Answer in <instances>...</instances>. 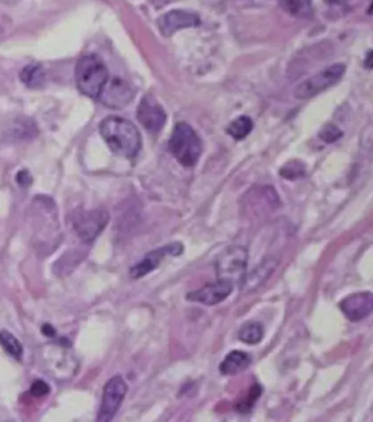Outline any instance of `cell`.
<instances>
[{"instance_id": "cell-23", "label": "cell", "mask_w": 373, "mask_h": 422, "mask_svg": "<svg viewBox=\"0 0 373 422\" xmlns=\"http://www.w3.org/2000/svg\"><path fill=\"white\" fill-rule=\"evenodd\" d=\"M305 167L302 163L298 161L289 162L288 165H285L280 171V175L287 180H298V178L305 176Z\"/></svg>"}, {"instance_id": "cell-8", "label": "cell", "mask_w": 373, "mask_h": 422, "mask_svg": "<svg viewBox=\"0 0 373 422\" xmlns=\"http://www.w3.org/2000/svg\"><path fill=\"white\" fill-rule=\"evenodd\" d=\"M183 251L184 245L181 242H173L171 245H165L155 251L149 252L143 256L141 261L131 268L129 274L133 279H140L153 272V270L157 269L163 258L167 256H180L183 253Z\"/></svg>"}, {"instance_id": "cell-6", "label": "cell", "mask_w": 373, "mask_h": 422, "mask_svg": "<svg viewBox=\"0 0 373 422\" xmlns=\"http://www.w3.org/2000/svg\"><path fill=\"white\" fill-rule=\"evenodd\" d=\"M345 71V65L342 63H335L333 66L327 67L300 83L295 89V96L299 100L311 99L339 83Z\"/></svg>"}, {"instance_id": "cell-19", "label": "cell", "mask_w": 373, "mask_h": 422, "mask_svg": "<svg viewBox=\"0 0 373 422\" xmlns=\"http://www.w3.org/2000/svg\"><path fill=\"white\" fill-rule=\"evenodd\" d=\"M85 256L86 254L83 252L75 251V249L65 254L55 264V274H59V276H65V274H69L80 262L83 261Z\"/></svg>"}, {"instance_id": "cell-15", "label": "cell", "mask_w": 373, "mask_h": 422, "mask_svg": "<svg viewBox=\"0 0 373 422\" xmlns=\"http://www.w3.org/2000/svg\"><path fill=\"white\" fill-rule=\"evenodd\" d=\"M278 265L276 259H272L268 258L266 261H264L261 265L258 266L257 268L252 272L250 276H245V282H243V288L249 289V290H253L256 287L261 286L264 282H266L267 278H270V274L274 272L276 266Z\"/></svg>"}, {"instance_id": "cell-4", "label": "cell", "mask_w": 373, "mask_h": 422, "mask_svg": "<svg viewBox=\"0 0 373 422\" xmlns=\"http://www.w3.org/2000/svg\"><path fill=\"white\" fill-rule=\"evenodd\" d=\"M249 253L243 247H231L225 249L216 261L218 279L231 282L233 286L242 287L247 276Z\"/></svg>"}, {"instance_id": "cell-22", "label": "cell", "mask_w": 373, "mask_h": 422, "mask_svg": "<svg viewBox=\"0 0 373 422\" xmlns=\"http://www.w3.org/2000/svg\"><path fill=\"white\" fill-rule=\"evenodd\" d=\"M262 393H263V388H262L261 384H258V383L254 384L253 386L249 389V393H247V396L237 403V411L241 413H250V411L253 409L256 401L261 398Z\"/></svg>"}, {"instance_id": "cell-12", "label": "cell", "mask_w": 373, "mask_h": 422, "mask_svg": "<svg viewBox=\"0 0 373 422\" xmlns=\"http://www.w3.org/2000/svg\"><path fill=\"white\" fill-rule=\"evenodd\" d=\"M133 96L134 93L131 86L125 80L116 78L106 83L99 100L108 108H123L132 101Z\"/></svg>"}, {"instance_id": "cell-26", "label": "cell", "mask_w": 373, "mask_h": 422, "mask_svg": "<svg viewBox=\"0 0 373 422\" xmlns=\"http://www.w3.org/2000/svg\"><path fill=\"white\" fill-rule=\"evenodd\" d=\"M17 182L20 186H22V187H29V186L31 185V183H32V177H31L29 172L21 171L20 173H18Z\"/></svg>"}, {"instance_id": "cell-17", "label": "cell", "mask_w": 373, "mask_h": 422, "mask_svg": "<svg viewBox=\"0 0 373 422\" xmlns=\"http://www.w3.org/2000/svg\"><path fill=\"white\" fill-rule=\"evenodd\" d=\"M280 6L291 16L310 19L313 16L312 0H280Z\"/></svg>"}, {"instance_id": "cell-16", "label": "cell", "mask_w": 373, "mask_h": 422, "mask_svg": "<svg viewBox=\"0 0 373 422\" xmlns=\"http://www.w3.org/2000/svg\"><path fill=\"white\" fill-rule=\"evenodd\" d=\"M265 335L263 324L260 321H247L242 325L237 333L240 341L247 345H257L263 340Z\"/></svg>"}, {"instance_id": "cell-25", "label": "cell", "mask_w": 373, "mask_h": 422, "mask_svg": "<svg viewBox=\"0 0 373 422\" xmlns=\"http://www.w3.org/2000/svg\"><path fill=\"white\" fill-rule=\"evenodd\" d=\"M31 394L34 397H42L51 393V386L45 381L38 380L34 382L30 389Z\"/></svg>"}, {"instance_id": "cell-10", "label": "cell", "mask_w": 373, "mask_h": 422, "mask_svg": "<svg viewBox=\"0 0 373 422\" xmlns=\"http://www.w3.org/2000/svg\"><path fill=\"white\" fill-rule=\"evenodd\" d=\"M340 311L352 323L362 321L370 316L373 310V294L371 292H358L346 297L340 301Z\"/></svg>"}, {"instance_id": "cell-1", "label": "cell", "mask_w": 373, "mask_h": 422, "mask_svg": "<svg viewBox=\"0 0 373 422\" xmlns=\"http://www.w3.org/2000/svg\"><path fill=\"white\" fill-rule=\"evenodd\" d=\"M100 133L111 150L121 157L133 159L141 148L138 128L131 120L118 116L104 118L100 124Z\"/></svg>"}, {"instance_id": "cell-24", "label": "cell", "mask_w": 373, "mask_h": 422, "mask_svg": "<svg viewBox=\"0 0 373 422\" xmlns=\"http://www.w3.org/2000/svg\"><path fill=\"white\" fill-rule=\"evenodd\" d=\"M320 137L323 139L324 141H327V143H334L342 137V132L337 127L333 126V125H327L322 129Z\"/></svg>"}, {"instance_id": "cell-14", "label": "cell", "mask_w": 373, "mask_h": 422, "mask_svg": "<svg viewBox=\"0 0 373 422\" xmlns=\"http://www.w3.org/2000/svg\"><path fill=\"white\" fill-rule=\"evenodd\" d=\"M252 364V356L242 350H233L225 356L219 366L221 374L225 376H235L247 370Z\"/></svg>"}, {"instance_id": "cell-9", "label": "cell", "mask_w": 373, "mask_h": 422, "mask_svg": "<svg viewBox=\"0 0 373 422\" xmlns=\"http://www.w3.org/2000/svg\"><path fill=\"white\" fill-rule=\"evenodd\" d=\"M233 289L235 286L231 282L218 279L217 282L205 284L198 290L188 292L186 294V300L200 303L207 307H214L227 300L233 294Z\"/></svg>"}, {"instance_id": "cell-28", "label": "cell", "mask_w": 373, "mask_h": 422, "mask_svg": "<svg viewBox=\"0 0 373 422\" xmlns=\"http://www.w3.org/2000/svg\"><path fill=\"white\" fill-rule=\"evenodd\" d=\"M350 0H325V3L332 6H345L349 3Z\"/></svg>"}, {"instance_id": "cell-7", "label": "cell", "mask_w": 373, "mask_h": 422, "mask_svg": "<svg viewBox=\"0 0 373 422\" xmlns=\"http://www.w3.org/2000/svg\"><path fill=\"white\" fill-rule=\"evenodd\" d=\"M126 382L122 376H114L104 385L103 395H102L101 407L99 413L96 416V421L108 422L112 421L116 417L121 406L126 396Z\"/></svg>"}, {"instance_id": "cell-5", "label": "cell", "mask_w": 373, "mask_h": 422, "mask_svg": "<svg viewBox=\"0 0 373 422\" xmlns=\"http://www.w3.org/2000/svg\"><path fill=\"white\" fill-rule=\"evenodd\" d=\"M110 221V215L103 209L81 210L71 218V227L83 245H91L101 235Z\"/></svg>"}, {"instance_id": "cell-2", "label": "cell", "mask_w": 373, "mask_h": 422, "mask_svg": "<svg viewBox=\"0 0 373 422\" xmlns=\"http://www.w3.org/2000/svg\"><path fill=\"white\" fill-rule=\"evenodd\" d=\"M108 81V68L101 57L91 54L79 59L76 66V83L81 93L91 99H99Z\"/></svg>"}, {"instance_id": "cell-20", "label": "cell", "mask_w": 373, "mask_h": 422, "mask_svg": "<svg viewBox=\"0 0 373 422\" xmlns=\"http://www.w3.org/2000/svg\"><path fill=\"white\" fill-rule=\"evenodd\" d=\"M0 346L14 359L17 361L21 360L22 354H24V346L14 334L5 331V329L0 331Z\"/></svg>"}, {"instance_id": "cell-27", "label": "cell", "mask_w": 373, "mask_h": 422, "mask_svg": "<svg viewBox=\"0 0 373 422\" xmlns=\"http://www.w3.org/2000/svg\"><path fill=\"white\" fill-rule=\"evenodd\" d=\"M41 331H42L43 335L46 336L48 338H53L56 336V329L53 326L52 324L50 323H45L43 325L42 329H41Z\"/></svg>"}, {"instance_id": "cell-18", "label": "cell", "mask_w": 373, "mask_h": 422, "mask_svg": "<svg viewBox=\"0 0 373 422\" xmlns=\"http://www.w3.org/2000/svg\"><path fill=\"white\" fill-rule=\"evenodd\" d=\"M22 83L31 89L42 87L45 81V71L40 63H30L21 71Z\"/></svg>"}, {"instance_id": "cell-21", "label": "cell", "mask_w": 373, "mask_h": 422, "mask_svg": "<svg viewBox=\"0 0 373 422\" xmlns=\"http://www.w3.org/2000/svg\"><path fill=\"white\" fill-rule=\"evenodd\" d=\"M253 120L249 116H239L229 125L227 132L235 140H242L251 134Z\"/></svg>"}, {"instance_id": "cell-11", "label": "cell", "mask_w": 373, "mask_h": 422, "mask_svg": "<svg viewBox=\"0 0 373 422\" xmlns=\"http://www.w3.org/2000/svg\"><path fill=\"white\" fill-rule=\"evenodd\" d=\"M137 118L148 132L157 134L165 126L167 114L153 98L145 96L139 104Z\"/></svg>"}, {"instance_id": "cell-13", "label": "cell", "mask_w": 373, "mask_h": 422, "mask_svg": "<svg viewBox=\"0 0 373 422\" xmlns=\"http://www.w3.org/2000/svg\"><path fill=\"white\" fill-rule=\"evenodd\" d=\"M200 22L198 14L185 10H172L160 17L158 26L163 36H170L182 29L195 28Z\"/></svg>"}, {"instance_id": "cell-3", "label": "cell", "mask_w": 373, "mask_h": 422, "mask_svg": "<svg viewBox=\"0 0 373 422\" xmlns=\"http://www.w3.org/2000/svg\"><path fill=\"white\" fill-rule=\"evenodd\" d=\"M169 149L182 165L192 168L200 160L203 143L198 133L190 125L186 123H178L172 132Z\"/></svg>"}]
</instances>
